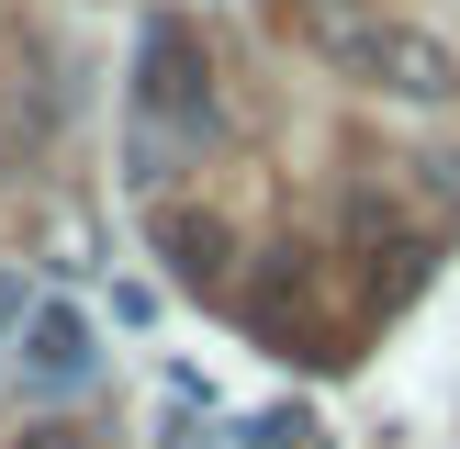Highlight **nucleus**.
I'll return each instance as SVG.
<instances>
[{
  "mask_svg": "<svg viewBox=\"0 0 460 449\" xmlns=\"http://www.w3.org/2000/svg\"><path fill=\"white\" fill-rule=\"evenodd\" d=\"M135 101L169 112V124H191V135H214V57H202V34L180 12H157L146 34H135Z\"/></svg>",
  "mask_w": 460,
  "mask_h": 449,
  "instance_id": "f257e3e1",
  "label": "nucleus"
},
{
  "mask_svg": "<svg viewBox=\"0 0 460 449\" xmlns=\"http://www.w3.org/2000/svg\"><path fill=\"white\" fill-rule=\"evenodd\" d=\"M247 337H270V348H292V359H337L326 326H314V259L304 247H270L259 259V281H247Z\"/></svg>",
  "mask_w": 460,
  "mask_h": 449,
  "instance_id": "f03ea898",
  "label": "nucleus"
},
{
  "mask_svg": "<svg viewBox=\"0 0 460 449\" xmlns=\"http://www.w3.org/2000/svg\"><path fill=\"white\" fill-rule=\"evenodd\" d=\"M359 79L371 90H394V101H449L460 90V57H449V34H427V22H382L371 45H359Z\"/></svg>",
  "mask_w": 460,
  "mask_h": 449,
  "instance_id": "7ed1b4c3",
  "label": "nucleus"
},
{
  "mask_svg": "<svg viewBox=\"0 0 460 449\" xmlns=\"http://www.w3.org/2000/svg\"><path fill=\"white\" fill-rule=\"evenodd\" d=\"M157 259H169L180 281H225V259H236V224L202 214V202H157Z\"/></svg>",
  "mask_w": 460,
  "mask_h": 449,
  "instance_id": "20e7f679",
  "label": "nucleus"
},
{
  "mask_svg": "<svg viewBox=\"0 0 460 449\" xmlns=\"http://www.w3.org/2000/svg\"><path fill=\"white\" fill-rule=\"evenodd\" d=\"M22 371H34V382H79L90 371V314H67V304L22 314Z\"/></svg>",
  "mask_w": 460,
  "mask_h": 449,
  "instance_id": "39448f33",
  "label": "nucleus"
},
{
  "mask_svg": "<svg viewBox=\"0 0 460 449\" xmlns=\"http://www.w3.org/2000/svg\"><path fill=\"white\" fill-rule=\"evenodd\" d=\"M371 259H382V269H371V314H404L427 281H438V247H427V236H382Z\"/></svg>",
  "mask_w": 460,
  "mask_h": 449,
  "instance_id": "423d86ee",
  "label": "nucleus"
},
{
  "mask_svg": "<svg viewBox=\"0 0 460 449\" xmlns=\"http://www.w3.org/2000/svg\"><path fill=\"white\" fill-rule=\"evenodd\" d=\"M371 34H382V22L359 12V0H304V45H314V57H337V67H349Z\"/></svg>",
  "mask_w": 460,
  "mask_h": 449,
  "instance_id": "0eeeda50",
  "label": "nucleus"
},
{
  "mask_svg": "<svg viewBox=\"0 0 460 449\" xmlns=\"http://www.w3.org/2000/svg\"><path fill=\"white\" fill-rule=\"evenodd\" d=\"M12 449H102V438H79V427H57V416H45V427H22Z\"/></svg>",
  "mask_w": 460,
  "mask_h": 449,
  "instance_id": "6e6552de",
  "label": "nucleus"
},
{
  "mask_svg": "<svg viewBox=\"0 0 460 449\" xmlns=\"http://www.w3.org/2000/svg\"><path fill=\"white\" fill-rule=\"evenodd\" d=\"M12 314H22V292H12V281H0V326H12Z\"/></svg>",
  "mask_w": 460,
  "mask_h": 449,
  "instance_id": "1a4fd4ad",
  "label": "nucleus"
}]
</instances>
